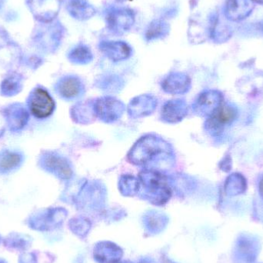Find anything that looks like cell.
Here are the masks:
<instances>
[{
  "mask_svg": "<svg viewBox=\"0 0 263 263\" xmlns=\"http://www.w3.org/2000/svg\"><path fill=\"white\" fill-rule=\"evenodd\" d=\"M170 32V26L166 21L160 18L153 20L145 28L144 37L147 42L162 40Z\"/></svg>",
  "mask_w": 263,
  "mask_h": 263,
  "instance_id": "16",
  "label": "cell"
},
{
  "mask_svg": "<svg viewBox=\"0 0 263 263\" xmlns=\"http://www.w3.org/2000/svg\"><path fill=\"white\" fill-rule=\"evenodd\" d=\"M99 48L106 57L114 62L126 60L132 54L130 46L123 41L103 40L100 42Z\"/></svg>",
  "mask_w": 263,
  "mask_h": 263,
  "instance_id": "10",
  "label": "cell"
},
{
  "mask_svg": "<svg viewBox=\"0 0 263 263\" xmlns=\"http://www.w3.org/2000/svg\"><path fill=\"white\" fill-rule=\"evenodd\" d=\"M254 1L257 2V3H261V4H263V0H254Z\"/></svg>",
  "mask_w": 263,
  "mask_h": 263,
  "instance_id": "28",
  "label": "cell"
},
{
  "mask_svg": "<svg viewBox=\"0 0 263 263\" xmlns=\"http://www.w3.org/2000/svg\"><path fill=\"white\" fill-rule=\"evenodd\" d=\"M23 161L20 153L4 151L0 153V173H7L18 168Z\"/></svg>",
  "mask_w": 263,
  "mask_h": 263,
  "instance_id": "18",
  "label": "cell"
},
{
  "mask_svg": "<svg viewBox=\"0 0 263 263\" xmlns=\"http://www.w3.org/2000/svg\"><path fill=\"white\" fill-rule=\"evenodd\" d=\"M163 117L170 122L180 120L184 116V106L181 102H170L164 106Z\"/></svg>",
  "mask_w": 263,
  "mask_h": 263,
  "instance_id": "22",
  "label": "cell"
},
{
  "mask_svg": "<svg viewBox=\"0 0 263 263\" xmlns=\"http://www.w3.org/2000/svg\"><path fill=\"white\" fill-rule=\"evenodd\" d=\"M117 2H120V3H124V2L126 1H132V0H117Z\"/></svg>",
  "mask_w": 263,
  "mask_h": 263,
  "instance_id": "27",
  "label": "cell"
},
{
  "mask_svg": "<svg viewBox=\"0 0 263 263\" xmlns=\"http://www.w3.org/2000/svg\"><path fill=\"white\" fill-rule=\"evenodd\" d=\"M117 263H133V262H129V261H123V262H118Z\"/></svg>",
  "mask_w": 263,
  "mask_h": 263,
  "instance_id": "29",
  "label": "cell"
},
{
  "mask_svg": "<svg viewBox=\"0 0 263 263\" xmlns=\"http://www.w3.org/2000/svg\"><path fill=\"white\" fill-rule=\"evenodd\" d=\"M236 112L231 106L223 105L216 109L209 120V126L217 129L230 124L236 118Z\"/></svg>",
  "mask_w": 263,
  "mask_h": 263,
  "instance_id": "15",
  "label": "cell"
},
{
  "mask_svg": "<svg viewBox=\"0 0 263 263\" xmlns=\"http://www.w3.org/2000/svg\"><path fill=\"white\" fill-rule=\"evenodd\" d=\"M68 58L76 64H87L92 61L93 55L89 47L86 45L80 44L69 52Z\"/></svg>",
  "mask_w": 263,
  "mask_h": 263,
  "instance_id": "20",
  "label": "cell"
},
{
  "mask_svg": "<svg viewBox=\"0 0 263 263\" xmlns=\"http://www.w3.org/2000/svg\"><path fill=\"white\" fill-rule=\"evenodd\" d=\"M43 165L46 170L62 179H69L72 176V170L67 162L60 156L47 154L43 157Z\"/></svg>",
  "mask_w": 263,
  "mask_h": 263,
  "instance_id": "12",
  "label": "cell"
},
{
  "mask_svg": "<svg viewBox=\"0 0 263 263\" xmlns=\"http://www.w3.org/2000/svg\"><path fill=\"white\" fill-rule=\"evenodd\" d=\"M29 106L32 115L39 119H44L52 114L55 103L47 91L37 88L30 95Z\"/></svg>",
  "mask_w": 263,
  "mask_h": 263,
  "instance_id": "7",
  "label": "cell"
},
{
  "mask_svg": "<svg viewBox=\"0 0 263 263\" xmlns=\"http://www.w3.org/2000/svg\"><path fill=\"white\" fill-rule=\"evenodd\" d=\"M138 263H156V262L152 258L145 257L141 259Z\"/></svg>",
  "mask_w": 263,
  "mask_h": 263,
  "instance_id": "25",
  "label": "cell"
},
{
  "mask_svg": "<svg viewBox=\"0 0 263 263\" xmlns=\"http://www.w3.org/2000/svg\"><path fill=\"white\" fill-rule=\"evenodd\" d=\"M69 226L71 231L81 239L88 236L92 227L90 221L85 217L74 218L69 222Z\"/></svg>",
  "mask_w": 263,
  "mask_h": 263,
  "instance_id": "21",
  "label": "cell"
},
{
  "mask_svg": "<svg viewBox=\"0 0 263 263\" xmlns=\"http://www.w3.org/2000/svg\"><path fill=\"white\" fill-rule=\"evenodd\" d=\"M0 263H6L5 262V261L2 260V259H0Z\"/></svg>",
  "mask_w": 263,
  "mask_h": 263,
  "instance_id": "30",
  "label": "cell"
},
{
  "mask_svg": "<svg viewBox=\"0 0 263 263\" xmlns=\"http://www.w3.org/2000/svg\"><path fill=\"white\" fill-rule=\"evenodd\" d=\"M253 0H227V16L233 20L246 18L253 11Z\"/></svg>",
  "mask_w": 263,
  "mask_h": 263,
  "instance_id": "14",
  "label": "cell"
},
{
  "mask_svg": "<svg viewBox=\"0 0 263 263\" xmlns=\"http://www.w3.org/2000/svg\"><path fill=\"white\" fill-rule=\"evenodd\" d=\"M5 2H6V0H0V10H1L2 7L4 5Z\"/></svg>",
  "mask_w": 263,
  "mask_h": 263,
  "instance_id": "26",
  "label": "cell"
},
{
  "mask_svg": "<svg viewBox=\"0 0 263 263\" xmlns=\"http://www.w3.org/2000/svg\"><path fill=\"white\" fill-rule=\"evenodd\" d=\"M261 251L259 239L254 235L242 233L238 236L233 250L234 263H255Z\"/></svg>",
  "mask_w": 263,
  "mask_h": 263,
  "instance_id": "3",
  "label": "cell"
},
{
  "mask_svg": "<svg viewBox=\"0 0 263 263\" xmlns=\"http://www.w3.org/2000/svg\"><path fill=\"white\" fill-rule=\"evenodd\" d=\"M144 182V198L151 203L162 205L170 199V188L164 178L157 173H145L142 175Z\"/></svg>",
  "mask_w": 263,
  "mask_h": 263,
  "instance_id": "2",
  "label": "cell"
},
{
  "mask_svg": "<svg viewBox=\"0 0 263 263\" xmlns=\"http://www.w3.org/2000/svg\"><path fill=\"white\" fill-rule=\"evenodd\" d=\"M67 216V212L63 209H53L37 215L31 219L30 224L34 230L49 231L60 227Z\"/></svg>",
  "mask_w": 263,
  "mask_h": 263,
  "instance_id": "8",
  "label": "cell"
},
{
  "mask_svg": "<svg viewBox=\"0 0 263 263\" xmlns=\"http://www.w3.org/2000/svg\"><path fill=\"white\" fill-rule=\"evenodd\" d=\"M9 126L13 129H18L26 124L28 120V114L25 109L18 106L9 108L6 112Z\"/></svg>",
  "mask_w": 263,
  "mask_h": 263,
  "instance_id": "19",
  "label": "cell"
},
{
  "mask_svg": "<svg viewBox=\"0 0 263 263\" xmlns=\"http://www.w3.org/2000/svg\"><path fill=\"white\" fill-rule=\"evenodd\" d=\"M168 223V219L163 213L150 211L143 216L145 231L150 235H157L163 232Z\"/></svg>",
  "mask_w": 263,
  "mask_h": 263,
  "instance_id": "13",
  "label": "cell"
},
{
  "mask_svg": "<svg viewBox=\"0 0 263 263\" xmlns=\"http://www.w3.org/2000/svg\"><path fill=\"white\" fill-rule=\"evenodd\" d=\"M29 241L26 240L20 236H15L14 237L11 238L10 239H8V244L9 246H12V247H15V248H26L28 247Z\"/></svg>",
  "mask_w": 263,
  "mask_h": 263,
  "instance_id": "24",
  "label": "cell"
},
{
  "mask_svg": "<svg viewBox=\"0 0 263 263\" xmlns=\"http://www.w3.org/2000/svg\"><path fill=\"white\" fill-rule=\"evenodd\" d=\"M123 256V250L114 242L102 241L96 244L93 258L98 263H117Z\"/></svg>",
  "mask_w": 263,
  "mask_h": 263,
  "instance_id": "9",
  "label": "cell"
},
{
  "mask_svg": "<svg viewBox=\"0 0 263 263\" xmlns=\"http://www.w3.org/2000/svg\"><path fill=\"white\" fill-rule=\"evenodd\" d=\"M26 3L35 18L40 23H46L55 20L62 0H26Z\"/></svg>",
  "mask_w": 263,
  "mask_h": 263,
  "instance_id": "6",
  "label": "cell"
},
{
  "mask_svg": "<svg viewBox=\"0 0 263 263\" xmlns=\"http://www.w3.org/2000/svg\"><path fill=\"white\" fill-rule=\"evenodd\" d=\"M34 29L32 40L37 46L45 50L52 51L57 49L64 36V26L59 21L43 23Z\"/></svg>",
  "mask_w": 263,
  "mask_h": 263,
  "instance_id": "1",
  "label": "cell"
},
{
  "mask_svg": "<svg viewBox=\"0 0 263 263\" xmlns=\"http://www.w3.org/2000/svg\"><path fill=\"white\" fill-rule=\"evenodd\" d=\"M135 12L129 8L114 7L106 12L105 20L111 33L122 35L130 30L135 23Z\"/></svg>",
  "mask_w": 263,
  "mask_h": 263,
  "instance_id": "4",
  "label": "cell"
},
{
  "mask_svg": "<svg viewBox=\"0 0 263 263\" xmlns=\"http://www.w3.org/2000/svg\"><path fill=\"white\" fill-rule=\"evenodd\" d=\"M20 83L18 77H11L6 79L2 85V91L7 96H12L18 92Z\"/></svg>",
  "mask_w": 263,
  "mask_h": 263,
  "instance_id": "23",
  "label": "cell"
},
{
  "mask_svg": "<svg viewBox=\"0 0 263 263\" xmlns=\"http://www.w3.org/2000/svg\"><path fill=\"white\" fill-rule=\"evenodd\" d=\"M82 91V84L76 77H69L63 79L58 85V92L66 99L75 98Z\"/></svg>",
  "mask_w": 263,
  "mask_h": 263,
  "instance_id": "17",
  "label": "cell"
},
{
  "mask_svg": "<svg viewBox=\"0 0 263 263\" xmlns=\"http://www.w3.org/2000/svg\"><path fill=\"white\" fill-rule=\"evenodd\" d=\"M66 9L72 18L86 21L97 14V9L88 0H68Z\"/></svg>",
  "mask_w": 263,
  "mask_h": 263,
  "instance_id": "11",
  "label": "cell"
},
{
  "mask_svg": "<svg viewBox=\"0 0 263 263\" xmlns=\"http://www.w3.org/2000/svg\"><path fill=\"white\" fill-rule=\"evenodd\" d=\"M168 149L166 144L156 138H145L142 139L131 151V160L136 163H148L150 161L165 153Z\"/></svg>",
  "mask_w": 263,
  "mask_h": 263,
  "instance_id": "5",
  "label": "cell"
}]
</instances>
